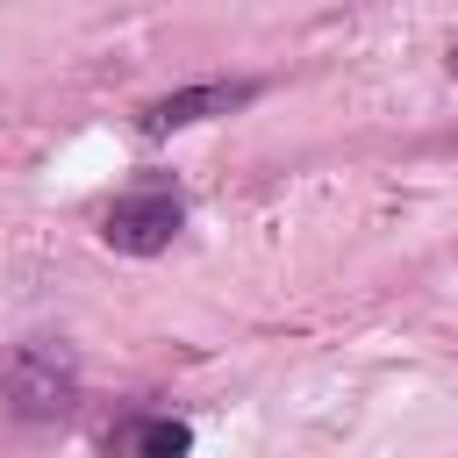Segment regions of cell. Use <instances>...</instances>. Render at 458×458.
Returning <instances> with one entry per match:
<instances>
[{
    "mask_svg": "<svg viewBox=\"0 0 458 458\" xmlns=\"http://www.w3.org/2000/svg\"><path fill=\"white\" fill-rule=\"evenodd\" d=\"M0 401H7L21 422H57V415H72V401H79V358H72V344H50V336L14 344V351L0 358Z\"/></svg>",
    "mask_w": 458,
    "mask_h": 458,
    "instance_id": "obj_1",
    "label": "cell"
},
{
    "mask_svg": "<svg viewBox=\"0 0 458 458\" xmlns=\"http://www.w3.org/2000/svg\"><path fill=\"white\" fill-rule=\"evenodd\" d=\"M451 64H458V50H451Z\"/></svg>",
    "mask_w": 458,
    "mask_h": 458,
    "instance_id": "obj_5",
    "label": "cell"
},
{
    "mask_svg": "<svg viewBox=\"0 0 458 458\" xmlns=\"http://www.w3.org/2000/svg\"><path fill=\"white\" fill-rule=\"evenodd\" d=\"M258 86L250 79H215V86H186V93H165V100H150L136 122H143V136H172V129H193V122H208V114H229V107H243Z\"/></svg>",
    "mask_w": 458,
    "mask_h": 458,
    "instance_id": "obj_3",
    "label": "cell"
},
{
    "mask_svg": "<svg viewBox=\"0 0 458 458\" xmlns=\"http://www.w3.org/2000/svg\"><path fill=\"white\" fill-rule=\"evenodd\" d=\"M179 222H186L179 186H172V179H143V186H129V193L107 208L100 236H107L114 250H129V258H157V250L179 236Z\"/></svg>",
    "mask_w": 458,
    "mask_h": 458,
    "instance_id": "obj_2",
    "label": "cell"
},
{
    "mask_svg": "<svg viewBox=\"0 0 458 458\" xmlns=\"http://www.w3.org/2000/svg\"><path fill=\"white\" fill-rule=\"evenodd\" d=\"M193 451V429L172 422V415H143L136 422V458H186Z\"/></svg>",
    "mask_w": 458,
    "mask_h": 458,
    "instance_id": "obj_4",
    "label": "cell"
}]
</instances>
